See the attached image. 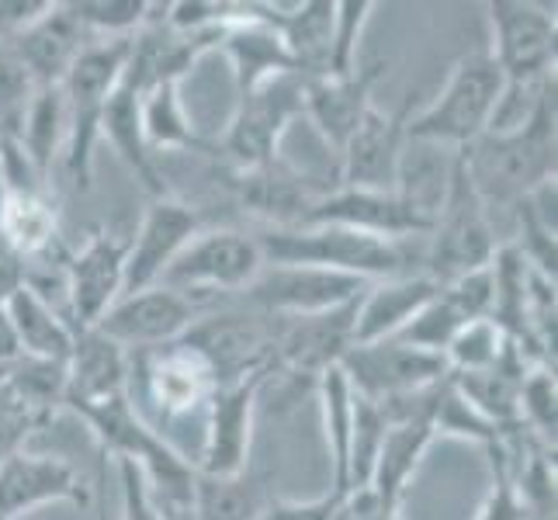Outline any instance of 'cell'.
Returning a JSON list of instances; mask_svg holds the SVG:
<instances>
[{
  "label": "cell",
  "mask_w": 558,
  "mask_h": 520,
  "mask_svg": "<svg viewBox=\"0 0 558 520\" xmlns=\"http://www.w3.org/2000/svg\"><path fill=\"white\" fill-rule=\"evenodd\" d=\"M46 423L49 420L38 416L28 402L4 382V368H0V465H4L11 455L25 451V440L38 427H46Z\"/></svg>",
  "instance_id": "cell-43"
},
{
  "label": "cell",
  "mask_w": 558,
  "mask_h": 520,
  "mask_svg": "<svg viewBox=\"0 0 558 520\" xmlns=\"http://www.w3.org/2000/svg\"><path fill=\"white\" fill-rule=\"evenodd\" d=\"M375 4L372 0H337L333 25H330V60H326V76H351L357 63L361 32L368 25Z\"/></svg>",
  "instance_id": "cell-40"
},
{
  "label": "cell",
  "mask_w": 558,
  "mask_h": 520,
  "mask_svg": "<svg viewBox=\"0 0 558 520\" xmlns=\"http://www.w3.org/2000/svg\"><path fill=\"white\" fill-rule=\"evenodd\" d=\"M202 310L198 302L174 292L167 285H153L143 288V292L122 295L111 310L98 319V330L114 340L129 354L140 351H153V347L174 343L181 340L191 326L198 323Z\"/></svg>",
  "instance_id": "cell-15"
},
{
  "label": "cell",
  "mask_w": 558,
  "mask_h": 520,
  "mask_svg": "<svg viewBox=\"0 0 558 520\" xmlns=\"http://www.w3.org/2000/svg\"><path fill=\"white\" fill-rule=\"evenodd\" d=\"M461 326H465V319H461L454 305L437 292L407 326H402L396 337L402 343L416 347V351H427V354H440V358H445V351L451 347V340L458 337Z\"/></svg>",
  "instance_id": "cell-41"
},
{
  "label": "cell",
  "mask_w": 558,
  "mask_h": 520,
  "mask_svg": "<svg viewBox=\"0 0 558 520\" xmlns=\"http://www.w3.org/2000/svg\"><path fill=\"white\" fill-rule=\"evenodd\" d=\"M264 264L284 267H319L364 281L399 278L407 254L396 240L354 233L343 226H295V229H264L257 233Z\"/></svg>",
  "instance_id": "cell-2"
},
{
  "label": "cell",
  "mask_w": 558,
  "mask_h": 520,
  "mask_svg": "<svg viewBox=\"0 0 558 520\" xmlns=\"http://www.w3.org/2000/svg\"><path fill=\"white\" fill-rule=\"evenodd\" d=\"M66 11L90 43H114V38H136L149 22L153 4L146 0H73Z\"/></svg>",
  "instance_id": "cell-35"
},
{
  "label": "cell",
  "mask_w": 558,
  "mask_h": 520,
  "mask_svg": "<svg viewBox=\"0 0 558 520\" xmlns=\"http://www.w3.org/2000/svg\"><path fill=\"white\" fill-rule=\"evenodd\" d=\"M354 313L357 299L340 305L330 313L316 316H278V337H275V358H271V375H284L292 382L316 385L323 372L337 368L343 354L354 347Z\"/></svg>",
  "instance_id": "cell-12"
},
{
  "label": "cell",
  "mask_w": 558,
  "mask_h": 520,
  "mask_svg": "<svg viewBox=\"0 0 558 520\" xmlns=\"http://www.w3.org/2000/svg\"><path fill=\"white\" fill-rule=\"evenodd\" d=\"M316 399L323 410V434H326V451H330L333 465V486L337 493L348 489V461H351V437H354V410L357 396L351 389L348 375L340 372V364L316 378Z\"/></svg>",
  "instance_id": "cell-31"
},
{
  "label": "cell",
  "mask_w": 558,
  "mask_h": 520,
  "mask_svg": "<svg viewBox=\"0 0 558 520\" xmlns=\"http://www.w3.org/2000/svg\"><path fill=\"white\" fill-rule=\"evenodd\" d=\"M140 119H143V136L146 146L157 149H208V143L198 136L195 122L184 111L181 101V84H157L143 94L140 101Z\"/></svg>",
  "instance_id": "cell-34"
},
{
  "label": "cell",
  "mask_w": 558,
  "mask_h": 520,
  "mask_svg": "<svg viewBox=\"0 0 558 520\" xmlns=\"http://www.w3.org/2000/svg\"><path fill=\"white\" fill-rule=\"evenodd\" d=\"M267 489L250 472L240 475H195L191 520H257L267 507Z\"/></svg>",
  "instance_id": "cell-32"
},
{
  "label": "cell",
  "mask_w": 558,
  "mask_h": 520,
  "mask_svg": "<svg viewBox=\"0 0 558 520\" xmlns=\"http://www.w3.org/2000/svg\"><path fill=\"white\" fill-rule=\"evenodd\" d=\"M364 278L319 271V267H284V264H264V271L254 278V285L240 292V302L250 310H260L267 316H316L330 313L361 299L368 292Z\"/></svg>",
  "instance_id": "cell-11"
},
{
  "label": "cell",
  "mask_w": 558,
  "mask_h": 520,
  "mask_svg": "<svg viewBox=\"0 0 558 520\" xmlns=\"http://www.w3.org/2000/svg\"><path fill=\"white\" fill-rule=\"evenodd\" d=\"M489 60L507 87L555 81V11L527 0H489Z\"/></svg>",
  "instance_id": "cell-7"
},
{
  "label": "cell",
  "mask_w": 558,
  "mask_h": 520,
  "mask_svg": "<svg viewBox=\"0 0 558 520\" xmlns=\"http://www.w3.org/2000/svg\"><path fill=\"white\" fill-rule=\"evenodd\" d=\"M226 188L233 191V198L243 211L267 222V229H295L305 222L310 208L330 191L310 173H299L288 167L281 157L264 164V167H246V170H226Z\"/></svg>",
  "instance_id": "cell-19"
},
{
  "label": "cell",
  "mask_w": 558,
  "mask_h": 520,
  "mask_svg": "<svg viewBox=\"0 0 558 520\" xmlns=\"http://www.w3.org/2000/svg\"><path fill=\"white\" fill-rule=\"evenodd\" d=\"M486 451H489L493 483H489V496L475 520H531L524 499H521V489H517V479H513V431H507Z\"/></svg>",
  "instance_id": "cell-38"
},
{
  "label": "cell",
  "mask_w": 558,
  "mask_h": 520,
  "mask_svg": "<svg viewBox=\"0 0 558 520\" xmlns=\"http://www.w3.org/2000/svg\"><path fill=\"white\" fill-rule=\"evenodd\" d=\"M340 493L330 489L313 499H267V507L257 520H333Z\"/></svg>",
  "instance_id": "cell-45"
},
{
  "label": "cell",
  "mask_w": 558,
  "mask_h": 520,
  "mask_svg": "<svg viewBox=\"0 0 558 520\" xmlns=\"http://www.w3.org/2000/svg\"><path fill=\"white\" fill-rule=\"evenodd\" d=\"M264 378L254 375L243 382L219 385L205 407V440L195 469L202 475H240L250 465V440H254V413L264 392Z\"/></svg>",
  "instance_id": "cell-18"
},
{
  "label": "cell",
  "mask_w": 558,
  "mask_h": 520,
  "mask_svg": "<svg viewBox=\"0 0 558 520\" xmlns=\"http://www.w3.org/2000/svg\"><path fill=\"white\" fill-rule=\"evenodd\" d=\"M17 358H22V343H17L14 326L4 313V305H0V368H8V364H14Z\"/></svg>",
  "instance_id": "cell-48"
},
{
  "label": "cell",
  "mask_w": 558,
  "mask_h": 520,
  "mask_svg": "<svg viewBox=\"0 0 558 520\" xmlns=\"http://www.w3.org/2000/svg\"><path fill=\"white\" fill-rule=\"evenodd\" d=\"M4 313H8V319L14 326L17 343H22V358L66 364L70 351H73V334L76 330L46 295H38L35 288L22 285L4 302Z\"/></svg>",
  "instance_id": "cell-29"
},
{
  "label": "cell",
  "mask_w": 558,
  "mask_h": 520,
  "mask_svg": "<svg viewBox=\"0 0 558 520\" xmlns=\"http://www.w3.org/2000/svg\"><path fill=\"white\" fill-rule=\"evenodd\" d=\"M302 226H343L354 233H368L381 240H410L427 237L434 216L402 198L399 191H372V188H330L326 195L310 208Z\"/></svg>",
  "instance_id": "cell-14"
},
{
  "label": "cell",
  "mask_w": 558,
  "mask_h": 520,
  "mask_svg": "<svg viewBox=\"0 0 558 520\" xmlns=\"http://www.w3.org/2000/svg\"><path fill=\"white\" fill-rule=\"evenodd\" d=\"M275 337L278 316H267L240 302L222 313L198 316V323L181 340H187L211 364L219 385H229L271 372Z\"/></svg>",
  "instance_id": "cell-8"
},
{
  "label": "cell",
  "mask_w": 558,
  "mask_h": 520,
  "mask_svg": "<svg viewBox=\"0 0 558 520\" xmlns=\"http://www.w3.org/2000/svg\"><path fill=\"white\" fill-rule=\"evenodd\" d=\"M132 396V354L108 340L98 326H81L73 334V351L66 358V399L63 407H87Z\"/></svg>",
  "instance_id": "cell-21"
},
{
  "label": "cell",
  "mask_w": 558,
  "mask_h": 520,
  "mask_svg": "<svg viewBox=\"0 0 558 520\" xmlns=\"http://www.w3.org/2000/svg\"><path fill=\"white\" fill-rule=\"evenodd\" d=\"M125 257L129 240L108 229H94L81 250L66 261V319L73 330L98 326V319L111 310L125 292Z\"/></svg>",
  "instance_id": "cell-16"
},
{
  "label": "cell",
  "mask_w": 558,
  "mask_h": 520,
  "mask_svg": "<svg viewBox=\"0 0 558 520\" xmlns=\"http://www.w3.org/2000/svg\"><path fill=\"white\" fill-rule=\"evenodd\" d=\"M504 94V73L489 60V52H469L454 63L445 90L410 114L407 136L413 143H451L458 149L472 146L489 129V119Z\"/></svg>",
  "instance_id": "cell-4"
},
{
  "label": "cell",
  "mask_w": 558,
  "mask_h": 520,
  "mask_svg": "<svg viewBox=\"0 0 558 520\" xmlns=\"http://www.w3.org/2000/svg\"><path fill=\"white\" fill-rule=\"evenodd\" d=\"M458 153L486 208L521 205L534 188L555 181V94H548L524 129L483 132L472 146Z\"/></svg>",
  "instance_id": "cell-1"
},
{
  "label": "cell",
  "mask_w": 558,
  "mask_h": 520,
  "mask_svg": "<svg viewBox=\"0 0 558 520\" xmlns=\"http://www.w3.org/2000/svg\"><path fill=\"white\" fill-rule=\"evenodd\" d=\"M399 507H392L389 499H381L372 486H357L340 493V504L333 520H396Z\"/></svg>",
  "instance_id": "cell-46"
},
{
  "label": "cell",
  "mask_w": 558,
  "mask_h": 520,
  "mask_svg": "<svg viewBox=\"0 0 558 520\" xmlns=\"http://www.w3.org/2000/svg\"><path fill=\"white\" fill-rule=\"evenodd\" d=\"M521 427L531 440L555 451V427H558V389H555V368L537 364L521 382Z\"/></svg>",
  "instance_id": "cell-37"
},
{
  "label": "cell",
  "mask_w": 558,
  "mask_h": 520,
  "mask_svg": "<svg viewBox=\"0 0 558 520\" xmlns=\"http://www.w3.org/2000/svg\"><path fill=\"white\" fill-rule=\"evenodd\" d=\"M35 81L8 43H0V143L17 140L28 105L35 98Z\"/></svg>",
  "instance_id": "cell-42"
},
{
  "label": "cell",
  "mask_w": 558,
  "mask_h": 520,
  "mask_svg": "<svg viewBox=\"0 0 558 520\" xmlns=\"http://www.w3.org/2000/svg\"><path fill=\"white\" fill-rule=\"evenodd\" d=\"M430 431L434 437H461V440H472V445H496L499 437L507 431L493 427L486 416H478L469 399L458 392V385L451 382V372L437 382L434 389V402H430Z\"/></svg>",
  "instance_id": "cell-36"
},
{
  "label": "cell",
  "mask_w": 558,
  "mask_h": 520,
  "mask_svg": "<svg viewBox=\"0 0 558 520\" xmlns=\"http://www.w3.org/2000/svg\"><path fill=\"white\" fill-rule=\"evenodd\" d=\"M140 101H143V94L122 76V84L114 87L111 101L105 108L101 140L114 149V157H119L132 173H136V181L146 188L149 198H163V195H170V188H167L163 173H160L157 153L146 146L143 119H140Z\"/></svg>",
  "instance_id": "cell-27"
},
{
  "label": "cell",
  "mask_w": 558,
  "mask_h": 520,
  "mask_svg": "<svg viewBox=\"0 0 558 520\" xmlns=\"http://www.w3.org/2000/svg\"><path fill=\"white\" fill-rule=\"evenodd\" d=\"M264 271V254L257 237L240 229H208L191 240L178 261L167 267L160 285L174 292H219L240 295Z\"/></svg>",
  "instance_id": "cell-9"
},
{
  "label": "cell",
  "mask_w": 558,
  "mask_h": 520,
  "mask_svg": "<svg viewBox=\"0 0 558 520\" xmlns=\"http://www.w3.org/2000/svg\"><path fill=\"white\" fill-rule=\"evenodd\" d=\"M507 347H510V337L499 330L493 319L465 323L458 330V337L451 340V347L445 351L448 372H483V368H493V364L504 358Z\"/></svg>",
  "instance_id": "cell-39"
},
{
  "label": "cell",
  "mask_w": 558,
  "mask_h": 520,
  "mask_svg": "<svg viewBox=\"0 0 558 520\" xmlns=\"http://www.w3.org/2000/svg\"><path fill=\"white\" fill-rule=\"evenodd\" d=\"M219 49L226 52V60L233 63V76H236V90L240 94L267 84L271 76L299 73L295 63H292V56H288L284 38L260 14L257 4H246V14L240 17V22H233L222 32Z\"/></svg>",
  "instance_id": "cell-25"
},
{
  "label": "cell",
  "mask_w": 558,
  "mask_h": 520,
  "mask_svg": "<svg viewBox=\"0 0 558 520\" xmlns=\"http://www.w3.org/2000/svg\"><path fill=\"white\" fill-rule=\"evenodd\" d=\"M257 8L284 38L288 56H292L295 70L305 76V81L326 76L333 0H313V4H257Z\"/></svg>",
  "instance_id": "cell-28"
},
{
  "label": "cell",
  "mask_w": 558,
  "mask_h": 520,
  "mask_svg": "<svg viewBox=\"0 0 558 520\" xmlns=\"http://www.w3.org/2000/svg\"><path fill=\"white\" fill-rule=\"evenodd\" d=\"M340 372L348 375L351 389L361 399L385 402L396 396H410L427 389L448 375V361L440 354L416 351L399 337H385L372 343H354L340 361Z\"/></svg>",
  "instance_id": "cell-13"
},
{
  "label": "cell",
  "mask_w": 558,
  "mask_h": 520,
  "mask_svg": "<svg viewBox=\"0 0 558 520\" xmlns=\"http://www.w3.org/2000/svg\"><path fill=\"white\" fill-rule=\"evenodd\" d=\"M295 119H305V76L281 73L240 94L233 119L222 132V157L233 170L278 160V146Z\"/></svg>",
  "instance_id": "cell-6"
},
{
  "label": "cell",
  "mask_w": 558,
  "mask_h": 520,
  "mask_svg": "<svg viewBox=\"0 0 558 520\" xmlns=\"http://www.w3.org/2000/svg\"><path fill=\"white\" fill-rule=\"evenodd\" d=\"M202 233V216L187 202L163 195L149 198L136 233L129 237L125 257V292H143V288L160 285L167 267L178 261L181 250Z\"/></svg>",
  "instance_id": "cell-17"
},
{
  "label": "cell",
  "mask_w": 558,
  "mask_h": 520,
  "mask_svg": "<svg viewBox=\"0 0 558 520\" xmlns=\"http://www.w3.org/2000/svg\"><path fill=\"white\" fill-rule=\"evenodd\" d=\"M17 146L25 149V157L32 167L49 181V170L56 160H63L66 149V98L63 84L60 87H43L35 90V98L28 105V114L17 132Z\"/></svg>",
  "instance_id": "cell-33"
},
{
  "label": "cell",
  "mask_w": 558,
  "mask_h": 520,
  "mask_svg": "<svg viewBox=\"0 0 558 520\" xmlns=\"http://www.w3.org/2000/svg\"><path fill=\"white\" fill-rule=\"evenodd\" d=\"M434 431L430 423H420V420H399V423H389L385 427V437H381V448H378V458H375V472H372V489L389 499L392 507L402 504V496H407L413 475L420 472L423 458L434 448Z\"/></svg>",
  "instance_id": "cell-30"
},
{
  "label": "cell",
  "mask_w": 558,
  "mask_h": 520,
  "mask_svg": "<svg viewBox=\"0 0 558 520\" xmlns=\"http://www.w3.org/2000/svg\"><path fill=\"white\" fill-rule=\"evenodd\" d=\"M129 49H132V38L90 43L73 60L66 81H63V98H66L63 167L70 173V181L81 191L90 188L94 149L101 143V119H105V108L111 101L114 87L122 84Z\"/></svg>",
  "instance_id": "cell-3"
},
{
  "label": "cell",
  "mask_w": 558,
  "mask_h": 520,
  "mask_svg": "<svg viewBox=\"0 0 558 520\" xmlns=\"http://www.w3.org/2000/svg\"><path fill=\"white\" fill-rule=\"evenodd\" d=\"M427 237H430V250H427V271L423 275H430L437 285L483 271V267L493 264L499 250L489 222V208L475 195L465 164H461V153H454L448 195L440 202Z\"/></svg>",
  "instance_id": "cell-5"
},
{
  "label": "cell",
  "mask_w": 558,
  "mask_h": 520,
  "mask_svg": "<svg viewBox=\"0 0 558 520\" xmlns=\"http://www.w3.org/2000/svg\"><path fill=\"white\" fill-rule=\"evenodd\" d=\"M132 375H136L140 392L153 407V413L163 420L202 413L219 389L211 364L187 340L132 354Z\"/></svg>",
  "instance_id": "cell-10"
},
{
  "label": "cell",
  "mask_w": 558,
  "mask_h": 520,
  "mask_svg": "<svg viewBox=\"0 0 558 520\" xmlns=\"http://www.w3.org/2000/svg\"><path fill=\"white\" fill-rule=\"evenodd\" d=\"M22 285H25V264L4 243V237H0V305H4L11 299V292H17Z\"/></svg>",
  "instance_id": "cell-47"
},
{
  "label": "cell",
  "mask_w": 558,
  "mask_h": 520,
  "mask_svg": "<svg viewBox=\"0 0 558 520\" xmlns=\"http://www.w3.org/2000/svg\"><path fill=\"white\" fill-rule=\"evenodd\" d=\"M122 472V520H170L153 499L143 472L132 461H119Z\"/></svg>",
  "instance_id": "cell-44"
},
{
  "label": "cell",
  "mask_w": 558,
  "mask_h": 520,
  "mask_svg": "<svg viewBox=\"0 0 558 520\" xmlns=\"http://www.w3.org/2000/svg\"><path fill=\"white\" fill-rule=\"evenodd\" d=\"M413 101L399 111H378L375 105L354 129L348 146L340 149V184L343 188H372V191H396L402 153L410 146L407 122Z\"/></svg>",
  "instance_id": "cell-20"
},
{
  "label": "cell",
  "mask_w": 558,
  "mask_h": 520,
  "mask_svg": "<svg viewBox=\"0 0 558 520\" xmlns=\"http://www.w3.org/2000/svg\"><path fill=\"white\" fill-rule=\"evenodd\" d=\"M8 46L28 70L35 87L43 90V87H60L66 81L73 60L84 52V46H90V38L73 22L66 4H49L46 14H38L28 28L8 38Z\"/></svg>",
  "instance_id": "cell-24"
},
{
  "label": "cell",
  "mask_w": 558,
  "mask_h": 520,
  "mask_svg": "<svg viewBox=\"0 0 558 520\" xmlns=\"http://www.w3.org/2000/svg\"><path fill=\"white\" fill-rule=\"evenodd\" d=\"M437 292L440 285L430 275H399L368 285V292L357 299L354 343L396 337Z\"/></svg>",
  "instance_id": "cell-26"
},
{
  "label": "cell",
  "mask_w": 558,
  "mask_h": 520,
  "mask_svg": "<svg viewBox=\"0 0 558 520\" xmlns=\"http://www.w3.org/2000/svg\"><path fill=\"white\" fill-rule=\"evenodd\" d=\"M381 63L357 66L351 76H313L305 81V119L316 125L326 146L337 153L348 146L354 129L372 108V90L381 76Z\"/></svg>",
  "instance_id": "cell-23"
},
{
  "label": "cell",
  "mask_w": 558,
  "mask_h": 520,
  "mask_svg": "<svg viewBox=\"0 0 558 520\" xmlns=\"http://www.w3.org/2000/svg\"><path fill=\"white\" fill-rule=\"evenodd\" d=\"M56 499H73V504L87 499L70 461L17 451L0 465V520H25V513Z\"/></svg>",
  "instance_id": "cell-22"
}]
</instances>
